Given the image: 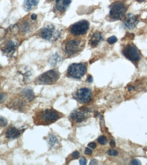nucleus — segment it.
I'll return each instance as SVG.
<instances>
[{
  "mask_svg": "<svg viewBox=\"0 0 147 165\" xmlns=\"http://www.w3.org/2000/svg\"><path fill=\"white\" fill-rule=\"evenodd\" d=\"M63 116L61 113L52 108L45 109L36 113L34 116V122L37 125H48L56 122Z\"/></svg>",
  "mask_w": 147,
  "mask_h": 165,
  "instance_id": "obj_1",
  "label": "nucleus"
},
{
  "mask_svg": "<svg viewBox=\"0 0 147 165\" xmlns=\"http://www.w3.org/2000/svg\"><path fill=\"white\" fill-rule=\"evenodd\" d=\"M127 10V7L123 3L115 2L110 7V17L115 20H121L125 16Z\"/></svg>",
  "mask_w": 147,
  "mask_h": 165,
  "instance_id": "obj_2",
  "label": "nucleus"
},
{
  "mask_svg": "<svg viewBox=\"0 0 147 165\" xmlns=\"http://www.w3.org/2000/svg\"><path fill=\"white\" fill-rule=\"evenodd\" d=\"M60 74L54 70H50L40 75L37 79L39 84H52L56 82L60 78Z\"/></svg>",
  "mask_w": 147,
  "mask_h": 165,
  "instance_id": "obj_3",
  "label": "nucleus"
},
{
  "mask_svg": "<svg viewBox=\"0 0 147 165\" xmlns=\"http://www.w3.org/2000/svg\"><path fill=\"white\" fill-rule=\"evenodd\" d=\"M86 66L82 63H73L69 66L67 70L69 76L75 79H81L85 74Z\"/></svg>",
  "mask_w": 147,
  "mask_h": 165,
  "instance_id": "obj_4",
  "label": "nucleus"
},
{
  "mask_svg": "<svg viewBox=\"0 0 147 165\" xmlns=\"http://www.w3.org/2000/svg\"><path fill=\"white\" fill-rule=\"evenodd\" d=\"M93 94L90 89L83 87L77 90L73 96L74 99L81 104H86L91 101Z\"/></svg>",
  "mask_w": 147,
  "mask_h": 165,
  "instance_id": "obj_5",
  "label": "nucleus"
},
{
  "mask_svg": "<svg viewBox=\"0 0 147 165\" xmlns=\"http://www.w3.org/2000/svg\"><path fill=\"white\" fill-rule=\"evenodd\" d=\"M89 26V23L87 21H80L71 25L69 28V31L73 35H81L87 32Z\"/></svg>",
  "mask_w": 147,
  "mask_h": 165,
  "instance_id": "obj_6",
  "label": "nucleus"
},
{
  "mask_svg": "<svg viewBox=\"0 0 147 165\" xmlns=\"http://www.w3.org/2000/svg\"><path fill=\"white\" fill-rule=\"evenodd\" d=\"M126 58L132 62H137L140 59V56L137 47L134 44L127 45L122 51Z\"/></svg>",
  "mask_w": 147,
  "mask_h": 165,
  "instance_id": "obj_7",
  "label": "nucleus"
},
{
  "mask_svg": "<svg viewBox=\"0 0 147 165\" xmlns=\"http://www.w3.org/2000/svg\"><path fill=\"white\" fill-rule=\"evenodd\" d=\"M80 41L78 40H72L68 41L65 44V52L69 55L75 54L80 50Z\"/></svg>",
  "mask_w": 147,
  "mask_h": 165,
  "instance_id": "obj_8",
  "label": "nucleus"
},
{
  "mask_svg": "<svg viewBox=\"0 0 147 165\" xmlns=\"http://www.w3.org/2000/svg\"><path fill=\"white\" fill-rule=\"evenodd\" d=\"M139 22L137 15L132 13H129L125 18L123 23L125 26L129 29H134Z\"/></svg>",
  "mask_w": 147,
  "mask_h": 165,
  "instance_id": "obj_9",
  "label": "nucleus"
},
{
  "mask_svg": "<svg viewBox=\"0 0 147 165\" xmlns=\"http://www.w3.org/2000/svg\"><path fill=\"white\" fill-rule=\"evenodd\" d=\"M56 34V30L52 25H48L43 28L41 31L42 37L47 41H50L54 38Z\"/></svg>",
  "mask_w": 147,
  "mask_h": 165,
  "instance_id": "obj_10",
  "label": "nucleus"
},
{
  "mask_svg": "<svg viewBox=\"0 0 147 165\" xmlns=\"http://www.w3.org/2000/svg\"><path fill=\"white\" fill-rule=\"evenodd\" d=\"M71 120L77 123H80L86 120L87 116L85 114V110H75L70 115Z\"/></svg>",
  "mask_w": 147,
  "mask_h": 165,
  "instance_id": "obj_11",
  "label": "nucleus"
},
{
  "mask_svg": "<svg viewBox=\"0 0 147 165\" xmlns=\"http://www.w3.org/2000/svg\"><path fill=\"white\" fill-rule=\"evenodd\" d=\"M22 133V130H18L14 127H9L6 131V135L8 139H17L20 136Z\"/></svg>",
  "mask_w": 147,
  "mask_h": 165,
  "instance_id": "obj_12",
  "label": "nucleus"
},
{
  "mask_svg": "<svg viewBox=\"0 0 147 165\" xmlns=\"http://www.w3.org/2000/svg\"><path fill=\"white\" fill-rule=\"evenodd\" d=\"M71 0H56V9L61 12L65 11L71 4Z\"/></svg>",
  "mask_w": 147,
  "mask_h": 165,
  "instance_id": "obj_13",
  "label": "nucleus"
},
{
  "mask_svg": "<svg viewBox=\"0 0 147 165\" xmlns=\"http://www.w3.org/2000/svg\"><path fill=\"white\" fill-rule=\"evenodd\" d=\"M39 0H25L23 7L27 11H30L35 8L39 3Z\"/></svg>",
  "mask_w": 147,
  "mask_h": 165,
  "instance_id": "obj_14",
  "label": "nucleus"
},
{
  "mask_svg": "<svg viewBox=\"0 0 147 165\" xmlns=\"http://www.w3.org/2000/svg\"><path fill=\"white\" fill-rule=\"evenodd\" d=\"M103 39V37L101 33L99 32H95L92 36L90 41L92 46L95 47L98 45L99 43Z\"/></svg>",
  "mask_w": 147,
  "mask_h": 165,
  "instance_id": "obj_15",
  "label": "nucleus"
},
{
  "mask_svg": "<svg viewBox=\"0 0 147 165\" xmlns=\"http://www.w3.org/2000/svg\"><path fill=\"white\" fill-rule=\"evenodd\" d=\"M16 44L13 41H10L7 43L4 49V52L8 55H12L15 51Z\"/></svg>",
  "mask_w": 147,
  "mask_h": 165,
  "instance_id": "obj_16",
  "label": "nucleus"
},
{
  "mask_svg": "<svg viewBox=\"0 0 147 165\" xmlns=\"http://www.w3.org/2000/svg\"><path fill=\"white\" fill-rule=\"evenodd\" d=\"M23 96L27 101H32L35 98V95L33 91L30 89L25 90L23 93Z\"/></svg>",
  "mask_w": 147,
  "mask_h": 165,
  "instance_id": "obj_17",
  "label": "nucleus"
},
{
  "mask_svg": "<svg viewBox=\"0 0 147 165\" xmlns=\"http://www.w3.org/2000/svg\"><path fill=\"white\" fill-rule=\"evenodd\" d=\"M97 141L99 144L102 145H105L107 144L108 140L105 136L104 135H102L99 137L98 139H97Z\"/></svg>",
  "mask_w": 147,
  "mask_h": 165,
  "instance_id": "obj_18",
  "label": "nucleus"
},
{
  "mask_svg": "<svg viewBox=\"0 0 147 165\" xmlns=\"http://www.w3.org/2000/svg\"><path fill=\"white\" fill-rule=\"evenodd\" d=\"M117 41V38L114 36L110 37L109 38H108V39H107L108 43L110 44H113L114 43H115Z\"/></svg>",
  "mask_w": 147,
  "mask_h": 165,
  "instance_id": "obj_19",
  "label": "nucleus"
},
{
  "mask_svg": "<svg viewBox=\"0 0 147 165\" xmlns=\"http://www.w3.org/2000/svg\"><path fill=\"white\" fill-rule=\"evenodd\" d=\"M8 120L5 118L0 116V126H5L8 125Z\"/></svg>",
  "mask_w": 147,
  "mask_h": 165,
  "instance_id": "obj_20",
  "label": "nucleus"
},
{
  "mask_svg": "<svg viewBox=\"0 0 147 165\" xmlns=\"http://www.w3.org/2000/svg\"><path fill=\"white\" fill-rule=\"evenodd\" d=\"M7 98V95L5 93H0V104L5 101Z\"/></svg>",
  "mask_w": 147,
  "mask_h": 165,
  "instance_id": "obj_21",
  "label": "nucleus"
},
{
  "mask_svg": "<svg viewBox=\"0 0 147 165\" xmlns=\"http://www.w3.org/2000/svg\"><path fill=\"white\" fill-rule=\"evenodd\" d=\"M108 154L110 156L116 157L117 156V155L118 154V152L117 150L110 149L108 151Z\"/></svg>",
  "mask_w": 147,
  "mask_h": 165,
  "instance_id": "obj_22",
  "label": "nucleus"
},
{
  "mask_svg": "<svg viewBox=\"0 0 147 165\" xmlns=\"http://www.w3.org/2000/svg\"><path fill=\"white\" fill-rule=\"evenodd\" d=\"M50 142V145H54L55 144H57L58 143V140L55 137H52L51 138H50L49 140Z\"/></svg>",
  "mask_w": 147,
  "mask_h": 165,
  "instance_id": "obj_23",
  "label": "nucleus"
},
{
  "mask_svg": "<svg viewBox=\"0 0 147 165\" xmlns=\"http://www.w3.org/2000/svg\"><path fill=\"white\" fill-rule=\"evenodd\" d=\"M71 155L73 158H74V159H77L80 156V153L78 151H75L74 152H73L71 154Z\"/></svg>",
  "mask_w": 147,
  "mask_h": 165,
  "instance_id": "obj_24",
  "label": "nucleus"
},
{
  "mask_svg": "<svg viewBox=\"0 0 147 165\" xmlns=\"http://www.w3.org/2000/svg\"><path fill=\"white\" fill-rule=\"evenodd\" d=\"M131 164L132 165H141V163L139 160L137 159H133L131 161Z\"/></svg>",
  "mask_w": 147,
  "mask_h": 165,
  "instance_id": "obj_25",
  "label": "nucleus"
},
{
  "mask_svg": "<svg viewBox=\"0 0 147 165\" xmlns=\"http://www.w3.org/2000/svg\"><path fill=\"white\" fill-rule=\"evenodd\" d=\"M92 153H93V151L91 149L88 148H85V150L84 151V153L86 155H90L92 154Z\"/></svg>",
  "mask_w": 147,
  "mask_h": 165,
  "instance_id": "obj_26",
  "label": "nucleus"
},
{
  "mask_svg": "<svg viewBox=\"0 0 147 165\" xmlns=\"http://www.w3.org/2000/svg\"><path fill=\"white\" fill-rule=\"evenodd\" d=\"M80 165H86V160L85 159V158L82 157L80 158Z\"/></svg>",
  "mask_w": 147,
  "mask_h": 165,
  "instance_id": "obj_27",
  "label": "nucleus"
},
{
  "mask_svg": "<svg viewBox=\"0 0 147 165\" xmlns=\"http://www.w3.org/2000/svg\"><path fill=\"white\" fill-rule=\"evenodd\" d=\"M88 146L92 149H95L96 147V144L94 142H91L88 144Z\"/></svg>",
  "mask_w": 147,
  "mask_h": 165,
  "instance_id": "obj_28",
  "label": "nucleus"
},
{
  "mask_svg": "<svg viewBox=\"0 0 147 165\" xmlns=\"http://www.w3.org/2000/svg\"><path fill=\"white\" fill-rule=\"evenodd\" d=\"M98 164V162L96 159H93L90 160L89 165H97Z\"/></svg>",
  "mask_w": 147,
  "mask_h": 165,
  "instance_id": "obj_29",
  "label": "nucleus"
},
{
  "mask_svg": "<svg viewBox=\"0 0 147 165\" xmlns=\"http://www.w3.org/2000/svg\"><path fill=\"white\" fill-rule=\"evenodd\" d=\"M110 145L111 147H112V148H114V147L115 146V141H114V140H113V139L111 140V141H110Z\"/></svg>",
  "mask_w": 147,
  "mask_h": 165,
  "instance_id": "obj_30",
  "label": "nucleus"
},
{
  "mask_svg": "<svg viewBox=\"0 0 147 165\" xmlns=\"http://www.w3.org/2000/svg\"><path fill=\"white\" fill-rule=\"evenodd\" d=\"M37 14H36L35 13H33L32 14V15H31V19L32 20H35L37 19Z\"/></svg>",
  "mask_w": 147,
  "mask_h": 165,
  "instance_id": "obj_31",
  "label": "nucleus"
},
{
  "mask_svg": "<svg viewBox=\"0 0 147 165\" xmlns=\"http://www.w3.org/2000/svg\"><path fill=\"white\" fill-rule=\"evenodd\" d=\"M87 80L89 82H92L93 81V78L91 75H89L88 76Z\"/></svg>",
  "mask_w": 147,
  "mask_h": 165,
  "instance_id": "obj_32",
  "label": "nucleus"
},
{
  "mask_svg": "<svg viewBox=\"0 0 147 165\" xmlns=\"http://www.w3.org/2000/svg\"><path fill=\"white\" fill-rule=\"evenodd\" d=\"M134 89V88L133 87H132V86H130L128 88V90H129V91H131V90H132Z\"/></svg>",
  "mask_w": 147,
  "mask_h": 165,
  "instance_id": "obj_33",
  "label": "nucleus"
},
{
  "mask_svg": "<svg viewBox=\"0 0 147 165\" xmlns=\"http://www.w3.org/2000/svg\"><path fill=\"white\" fill-rule=\"evenodd\" d=\"M145 0H136V1H137L138 2H140V3H142L145 1Z\"/></svg>",
  "mask_w": 147,
  "mask_h": 165,
  "instance_id": "obj_34",
  "label": "nucleus"
},
{
  "mask_svg": "<svg viewBox=\"0 0 147 165\" xmlns=\"http://www.w3.org/2000/svg\"></svg>",
  "mask_w": 147,
  "mask_h": 165,
  "instance_id": "obj_35",
  "label": "nucleus"
}]
</instances>
